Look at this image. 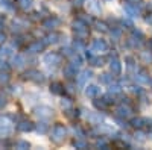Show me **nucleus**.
<instances>
[{
	"instance_id": "8fccbe9b",
	"label": "nucleus",
	"mask_w": 152,
	"mask_h": 150,
	"mask_svg": "<svg viewBox=\"0 0 152 150\" xmlns=\"http://www.w3.org/2000/svg\"><path fill=\"white\" fill-rule=\"evenodd\" d=\"M122 24H123V26H125V24H126V26H129L131 29L134 28V24H132V21H129V20H125V18L122 20Z\"/></svg>"
},
{
	"instance_id": "ddd939ff",
	"label": "nucleus",
	"mask_w": 152,
	"mask_h": 150,
	"mask_svg": "<svg viewBox=\"0 0 152 150\" xmlns=\"http://www.w3.org/2000/svg\"><path fill=\"white\" fill-rule=\"evenodd\" d=\"M61 24V20L56 18V17H49L43 21V28L47 29V30H55L58 26Z\"/></svg>"
},
{
	"instance_id": "4be33fe9",
	"label": "nucleus",
	"mask_w": 152,
	"mask_h": 150,
	"mask_svg": "<svg viewBox=\"0 0 152 150\" xmlns=\"http://www.w3.org/2000/svg\"><path fill=\"white\" fill-rule=\"evenodd\" d=\"M70 64H72L73 67H76V68H81V65L84 64V61H82V58H81V55H79L78 52H75V53L70 56Z\"/></svg>"
},
{
	"instance_id": "a18cd8bd",
	"label": "nucleus",
	"mask_w": 152,
	"mask_h": 150,
	"mask_svg": "<svg viewBox=\"0 0 152 150\" xmlns=\"http://www.w3.org/2000/svg\"><path fill=\"white\" fill-rule=\"evenodd\" d=\"M61 52H62V55H64V56L70 58V56L75 53V49H72V47H62V50H61Z\"/></svg>"
},
{
	"instance_id": "0eeeda50",
	"label": "nucleus",
	"mask_w": 152,
	"mask_h": 150,
	"mask_svg": "<svg viewBox=\"0 0 152 150\" xmlns=\"http://www.w3.org/2000/svg\"><path fill=\"white\" fill-rule=\"evenodd\" d=\"M24 79L26 80H32L35 83H43L44 82V74L38 70H28L24 73Z\"/></svg>"
},
{
	"instance_id": "a211bd4d",
	"label": "nucleus",
	"mask_w": 152,
	"mask_h": 150,
	"mask_svg": "<svg viewBox=\"0 0 152 150\" xmlns=\"http://www.w3.org/2000/svg\"><path fill=\"white\" fill-rule=\"evenodd\" d=\"M76 71H78V68L76 67H73L72 64H67L66 67H64V70H62V73H64V76L69 79V80H73V79H76Z\"/></svg>"
},
{
	"instance_id": "c85d7f7f",
	"label": "nucleus",
	"mask_w": 152,
	"mask_h": 150,
	"mask_svg": "<svg viewBox=\"0 0 152 150\" xmlns=\"http://www.w3.org/2000/svg\"><path fill=\"white\" fill-rule=\"evenodd\" d=\"M59 36H61L59 33H56V32H52V33H49V35L46 36L44 43H46V44H56V43L59 41V40H58Z\"/></svg>"
},
{
	"instance_id": "a878e982",
	"label": "nucleus",
	"mask_w": 152,
	"mask_h": 150,
	"mask_svg": "<svg viewBox=\"0 0 152 150\" xmlns=\"http://www.w3.org/2000/svg\"><path fill=\"white\" fill-rule=\"evenodd\" d=\"M131 124L135 128V129H142V128H145L146 126V118H143V117H137V118H132L131 120Z\"/></svg>"
},
{
	"instance_id": "f8f14e48",
	"label": "nucleus",
	"mask_w": 152,
	"mask_h": 150,
	"mask_svg": "<svg viewBox=\"0 0 152 150\" xmlns=\"http://www.w3.org/2000/svg\"><path fill=\"white\" fill-rule=\"evenodd\" d=\"M135 80L138 83H143V85H148V83L152 82V79L149 78V73L145 68H140V70L135 71Z\"/></svg>"
},
{
	"instance_id": "f257e3e1",
	"label": "nucleus",
	"mask_w": 152,
	"mask_h": 150,
	"mask_svg": "<svg viewBox=\"0 0 152 150\" xmlns=\"http://www.w3.org/2000/svg\"><path fill=\"white\" fill-rule=\"evenodd\" d=\"M66 136H67V128L61 123H56L52 129V132H50V140H52V143L62 144L66 141Z\"/></svg>"
},
{
	"instance_id": "6ab92c4d",
	"label": "nucleus",
	"mask_w": 152,
	"mask_h": 150,
	"mask_svg": "<svg viewBox=\"0 0 152 150\" xmlns=\"http://www.w3.org/2000/svg\"><path fill=\"white\" fill-rule=\"evenodd\" d=\"M105 58L104 56H100V55H93V56H90L88 58V64H91L93 67H102V65H105Z\"/></svg>"
},
{
	"instance_id": "b1692460",
	"label": "nucleus",
	"mask_w": 152,
	"mask_h": 150,
	"mask_svg": "<svg viewBox=\"0 0 152 150\" xmlns=\"http://www.w3.org/2000/svg\"><path fill=\"white\" fill-rule=\"evenodd\" d=\"M99 80H100V83H104V85H110L114 80V74L111 71L110 73H104V74H100V76H99Z\"/></svg>"
},
{
	"instance_id": "f704fd0d",
	"label": "nucleus",
	"mask_w": 152,
	"mask_h": 150,
	"mask_svg": "<svg viewBox=\"0 0 152 150\" xmlns=\"http://www.w3.org/2000/svg\"><path fill=\"white\" fill-rule=\"evenodd\" d=\"M94 147H96V149H104V150H107V149H110V144H108L107 140L100 138V140H97V141L94 143Z\"/></svg>"
},
{
	"instance_id": "f03ea898",
	"label": "nucleus",
	"mask_w": 152,
	"mask_h": 150,
	"mask_svg": "<svg viewBox=\"0 0 152 150\" xmlns=\"http://www.w3.org/2000/svg\"><path fill=\"white\" fill-rule=\"evenodd\" d=\"M72 29L76 35V38H81V40H87L88 36H90V30H88V24H85L82 20H75L72 23Z\"/></svg>"
},
{
	"instance_id": "de8ad7c7",
	"label": "nucleus",
	"mask_w": 152,
	"mask_h": 150,
	"mask_svg": "<svg viewBox=\"0 0 152 150\" xmlns=\"http://www.w3.org/2000/svg\"><path fill=\"white\" fill-rule=\"evenodd\" d=\"M9 65H8V62L5 59H0V71H8Z\"/></svg>"
},
{
	"instance_id": "c756f323",
	"label": "nucleus",
	"mask_w": 152,
	"mask_h": 150,
	"mask_svg": "<svg viewBox=\"0 0 152 150\" xmlns=\"http://www.w3.org/2000/svg\"><path fill=\"white\" fill-rule=\"evenodd\" d=\"M88 8H90V11L94 12V14H100V11H102V8L99 5V0H91V2L88 3Z\"/></svg>"
},
{
	"instance_id": "c03bdc74",
	"label": "nucleus",
	"mask_w": 152,
	"mask_h": 150,
	"mask_svg": "<svg viewBox=\"0 0 152 150\" xmlns=\"http://www.w3.org/2000/svg\"><path fill=\"white\" fill-rule=\"evenodd\" d=\"M132 36H135L138 40H145V33L140 29H135V28H132Z\"/></svg>"
},
{
	"instance_id": "2eb2a0df",
	"label": "nucleus",
	"mask_w": 152,
	"mask_h": 150,
	"mask_svg": "<svg viewBox=\"0 0 152 150\" xmlns=\"http://www.w3.org/2000/svg\"><path fill=\"white\" fill-rule=\"evenodd\" d=\"M34 128H35V124L29 120H21L20 123H17V130L20 132H31L34 130Z\"/></svg>"
},
{
	"instance_id": "473e14b6",
	"label": "nucleus",
	"mask_w": 152,
	"mask_h": 150,
	"mask_svg": "<svg viewBox=\"0 0 152 150\" xmlns=\"http://www.w3.org/2000/svg\"><path fill=\"white\" fill-rule=\"evenodd\" d=\"M140 58L143 59V62H146V64L152 62V50H145V52H142Z\"/></svg>"
},
{
	"instance_id": "4468645a",
	"label": "nucleus",
	"mask_w": 152,
	"mask_h": 150,
	"mask_svg": "<svg viewBox=\"0 0 152 150\" xmlns=\"http://www.w3.org/2000/svg\"><path fill=\"white\" fill-rule=\"evenodd\" d=\"M93 78V71L91 70H84L79 76H76V79H78V85L79 86H85L87 80H90Z\"/></svg>"
},
{
	"instance_id": "412c9836",
	"label": "nucleus",
	"mask_w": 152,
	"mask_h": 150,
	"mask_svg": "<svg viewBox=\"0 0 152 150\" xmlns=\"http://www.w3.org/2000/svg\"><path fill=\"white\" fill-rule=\"evenodd\" d=\"M46 46H47V44H46L44 41H35V43H32V44L28 47V50H29V53H38V52H41Z\"/></svg>"
},
{
	"instance_id": "f3484780",
	"label": "nucleus",
	"mask_w": 152,
	"mask_h": 150,
	"mask_svg": "<svg viewBox=\"0 0 152 150\" xmlns=\"http://www.w3.org/2000/svg\"><path fill=\"white\" fill-rule=\"evenodd\" d=\"M50 93L55 94V96H62L66 93V86L61 82H52L50 83Z\"/></svg>"
},
{
	"instance_id": "e433bc0d",
	"label": "nucleus",
	"mask_w": 152,
	"mask_h": 150,
	"mask_svg": "<svg viewBox=\"0 0 152 150\" xmlns=\"http://www.w3.org/2000/svg\"><path fill=\"white\" fill-rule=\"evenodd\" d=\"M73 49H75V52H82V50L85 49V46H84V40L78 38V40L73 43Z\"/></svg>"
},
{
	"instance_id": "3c124183",
	"label": "nucleus",
	"mask_w": 152,
	"mask_h": 150,
	"mask_svg": "<svg viewBox=\"0 0 152 150\" xmlns=\"http://www.w3.org/2000/svg\"><path fill=\"white\" fill-rule=\"evenodd\" d=\"M5 41H6V35H5L2 30H0V44H3Z\"/></svg>"
},
{
	"instance_id": "5fc2aeb1",
	"label": "nucleus",
	"mask_w": 152,
	"mask_h": 150,
	"mask_svg": "<svg viewBox=\"0 0 152 150\" xmlns=\"http://www.w3.org/2000/svg\"><path fill=\"white\" fill-rule=\"evenodd\" d=\"M126 2H129V3H135V5H137L138 2H140V0H126Z\"/></svg>"
},
{
	"instance_id": "a19ab883",
	"label": "nucleus",
	"mask_w": 152,
	"mask_h": 150,
	"mask_svg": "<svg viewBox=\"0 0 152 150\" xmlns=\"http://www.w3.org/2000/svg\"><path fill=\"white\" fill-rule=\"evenodd\" d=\"M0 5L8 11H14V5H12V0H0Z\"/></svg>"
},
{
	"instance_id": "393cba45",
	"label": "nucleus",
	"mask_w": 152,
	"mask_h": 150,
	"mask_svg": "<svg viewBox=\"0 0 152 150\" xmlns=\"http://www.w3.org/2000/svg\"><path fill=\"white\" fill-rule=\"evenodd\" d=\"M125 64H126V67H128L129 73L137 71V67H135V59H134L132 56H125Z\"/></svg>"
},
{
	"instance_id": "5701e85b",
	"label": "nucleus",
	"mask_w": 152,
	"mask_h": 150,
	"mask_svg": "<svg viewBox=\"0 0 152 150\" xmlns=\"http://www.w3.org/2000/svg\"><path fill=\"white\" fill-rule=\"evenodd\" d=\"M12 64H14L15 68H23L24 64H26V59H24V56H21V55H14L12 56Z\"/></svg>"
},
{
	"instance_id": "1a4fd4ad",
	"label": "nucleus",
	"mask_w": 152,
	"mask_h": 150,
	"mask_svg": "<svg viewBox=\"0 0 152 150\" xmlns=\"http://www.w3.org/2000/svg\"><path fill=\"white\" fill-rule=\"evenodd\" d=\"M110 70H111V73L114 74V76H119V74L122 73V64H120V59L117 58L116 53L110 56Z\"/></svg>"
},
{
	"instance_id": "c9c22d12",
	"label": "nucleus",
	"mask_w": 152,
	"mask_h": 150,
	"mask_svg": "<svg viewBox=\"0 0 152 150\" xmlns=\"http://www.w3.org/2000/svg\"><path fill=\"white\" fill-rule=\"evenodd\" d=\"M14 147L15 149H20V150H26V149L31 147V144L28 141H24V140H20V141H15L14 143Z\"/></svg>"
},
{
	"instance_id": "9b49d317",
	"label": "nucleus",
	"mask_w": 152,
	"mask_h": 150,
	"mask_svg": "<svg viewBox=\"0 0 152 150\" xmlns=\"http://www.w3.org/2000/svg\"><path fill=\"white\" fill-rule=\"evenodd\" d=\"M12 130V121L8 117H0V135H9Z\"/></svg>"
},
{
	"instance_id": "09e8293b",
	"label": "nucleus",
	"mask_w": 152,
	"mask_h": 150,
	"mask_svg": "<svg viewBox=\"0 0 152 150\" xmlns=\"http://www.w3.org/2000/svg\"><path fill=\"white\" fill-rule=\"evenodd\" d=\"M135 140H138V141H145V140H146V138H145V133H143L140 129L135 132Z\"/></svg>"
},
{
	"instance_id": "37998d69",
	"label": "nucleus",
	"mask_w": 152,
	"mask_h": 150,
	"mask_svg": "<svg viewBox=\"0 0 152 150\" xmlns=\"http://www.w3.org/2000/svg\"><path fill=\"white\" fill-rule=\"evenodd\" d=\"M66 117L67 118H75V117H79V111H73L72 108L66 109Z\"/></svg>"
},
{
	"instance_id": "58836bf2",
	"label": "nucleus",
	"mask_w": 152,
	"mask_h": 150,
	"mask_svg": "<svg viewBox=\"0 0 152 150\" xmlns=\"http://www.w3.org/2000/svg\"><path fill=\"white\" fill-rule=\"evenodd\" d=\"M14 52H12V47H2L0 49V56L6 58V56H12Z\"/></svg>"
},
{
	"instance_id": "20e7f679",
	"label": "nucleus",
	"mask_w": 152,
	"mask_h": 150,
	"mask_svg": "<svg viewBox=\"0 0 152 150\" xmlns=\"http://www.w3.org/2000/svg\"><path fill=\"white\" fill-rule=\"evenodd\" d=\"M34 115L38 117L40 120H50L55 115V112H53V109L50 106H44L43 105V106H37L34 109Z\"/></svg>"
},
{
	"instance_id": "6e6552de",
	"label": "nucleus",
	"mask_w": 152,
	"mask_h": 150,
	"mask_svg": "<svg viewBox=\"0 0 152 150\" xmlns=\"http://www.w3.org/2000/svg\"><path fill=\"white\" fill-rule=\"evenodd\" d=\"M132 115V108L129 106V103H122L120 106H117L116 109V117H120V118H129Z\"/></svg>"
},
{
	"instance_id": "864d4df0",
	"label": "nucleus",
	"mask_w": 152,
	"mask_h": 150,
	"mask_svg": "<svg viewBox=\"0 0 152 150\" xmlns=\"http://www.w3.org/2000/svg\"><path fill=\"white\" fill-rule=\"evenodd\" d=\"M5 105H6V100H5L3 97H0V108H3Z\"/></svg>"
},
{
	"instance_id": "603ef678",
	"label": "nucleus",
	"mask_w": 152,
	"mask_h": 150,
	"mask_svg": "<svg viewBox=\"0 0 152 150\" xmlns=\"http://www.w3.org/2000/svg\"><path fill=\"white\" fill-rule=\"evenodd\" d=\"M146 23H148V24H151V26H152V12L149 14V17L146 18Z\"/></svg>"
},
{
	"instance_id": "79ce46f5",
	"label": "nucleus",
	"mask_w": 152,
	"mask_h": 150,
	"mask_svg": "<svg viewBox=\"0 0 152 150\" xmlns=\"http://www.w3.org/2000/svg\"><path fill=\"white\" fill-rule=\"evenodd\" d=\"M8 82H9V74H8V71H0V83L6 85Z\"/></svg>"
},
{
	"instance_id": "72a5a7b5",
	"label": "nucleus",
	"mask_w": 152,
	"mask_h": 150,
	"mask_svg": "<svg viewBox=\"0 0 152 150\" xmlns=\"http://www.w3.org/2000/svg\"><path fill=\"white\" fill-rule=\"evenodd\" d=\"M73 147H76V149H87L88 147V144H87V141H84V138H78V140H73Z\"/></svg>"
},
{
	"instance_id": "2f4dec72",
	"label": "nucleus",
	"mask_w": 152,
	"mask_h": 150,
	"mask_svg": "<svg viewBox=\"0 0 152 150\" xmlns=\"http://www.w3.org/2000/svg\"><path fill=\"white\" fill-rule=\"evenodd\" d=\"M32 3H34V0H18V6L23 9V11H28L32 8Z\"/></svg>"
},
{
	"instance_id": "ea45409f",
	"label": "nucleus",
	"mask_w": 152,
	"mask_h": 150,
	"mask_svg": "<svg viewBox=\"0 0 152 150\" xmlns=\"http://www.w3.org/2000/svg\"><path fill=\"white\" fill-rule=\"evenodd\" d=\"M61 106L64 108V109H69V108H72V106H73L72 99H69V97H62V100H61Z\"/></svg>"
},
{
	"instance_id": "cd10ccee",
	"label": "nucleus",
	"mask_w": 152,
	"mask_h": 150,
	"mask_svg": "<svg viewBox=\"0 0 152 150\" xmlns=\"http://www.w3.org/2000/svg\"><path fill=\"white\" fill-rule=\"evenodd\" d=\"M94 24V26H96V30L97 32H102V33H107V32H110V26H108V24L105 23V21H94L93 23Z\"/></svg>"
},
{
	"instance_id": "bb28decb",
	"label": "nucleus",
	"mask_w": 152,
	"mask_h": 150,
	"mask_svg": "<svg viewBox=\"0 0 152 150\" xmlns=\"http://www.w3.org/2000/svg\"><path fill=\"white\" fill-rule=\"evenodd\" d=\"M49 130V123L47 120H40L37 123V132L38 133H46Z\"/></svg>"
},
{
	"instance_id": "4c0bfd02",
	"label": "nucleus",
	"mask_w": 152,
	"mask_h": 150,
	"mask_svg": "<svg viewBox=\"0 0 152 150\" xmlns=\"http://www.w3.org/2000/svg\"><path fill=\"white\" fill-rule=\"evenodd\" d=\"M128 90L132 93V94H137V96H142L145 91H143V88L142 86H138V85H129L128 86Z\"/></svg>"
},
{
	"instance_id": "7c9ffc66",
	"label": "nucleus",
	"mask_w": 152,
	"mask_h": 150,
	"mask_svg": "<svg viewBox=\"0 0 152 150\" xmlns=\"http://www.w3.org/2000/svg\"><path fill=\"white\" fill-rule=\"evenodd\" d=\"M108 93L116 96V94H120L122 93V86L117 85V83H110V88H108Z\"/></svg>"
},
{
	"instance_id": "49530a36",
	"label": "nucleus",
	"mask_w": 152,
	"mask_h": 150,
	"mask_svg": "<svg viewBox=\"0 0 152 150\" xmlns=\"http://www.w3.org/2000/svg\"><path fill=\"white\" fill-rule=\"evenodd\" d=\"M73 132H75V135H78V138H84V135H85V133H84V130H82V129H81L79 126H78V128L75 126Z\"/></svg>"
},
{
	"instance_id": "9d476101",
	"label": "nucleus",
	"mask_w": 152,
	"mask_h": 150,
	"mask_svg": "<svg viewBox=\"0 0 152 150\" xmlns=\"http://www.w3.org/2000/svg\"><path fill=\"white\" fill-rule=\"evenodd\" d=\"M87 114H85V118L87 121L90 123V124H100L104 121V115H100V112H91V111H85Z\"/></svg>"
},
{
	"instance_id": "423d86ee",
	"label": "nucleus",
	"mask_w": 152,
	"mask_h": 150,
	"mask_svg": "<svg viewBox=\"0 0 152 150\" xmlns=\"http://www.w3.org/2000/svg\"><path fill=\"white\" fill-rule=\"evenodd\" d=\"M108 49H110V46H108V43H107L105 40L97 38V40L93 41L90 50H91V52H94L96 55H99V53H105V52H108Z\"/></svg>"
},
{
	"instance_id": "7ed1b4c3",
	"label": "nucleus",
	"mask_w": 152,
	"mask_h": 150,
	"mask_svg": "<svg viewBox=\"0 0 152 150\" xmlns=\"http://www.w3.org/2000/svg\"><path fill=\"white\" fill-rule=\"evenodd\" d=\"M61 62H62V56L59 53H56V52H50V53L44 55V58H43V64L46 67H49V68L58 67Z\"/></svg>"
},
{
	"instance_id": "dca6fc26",
	"label": "nucleus",
	"mask_w": 152,
	"mask_h": 150,
	"mask_svg": "<svg viewBox=\"0 0 152 150\" xmlns=\"http://www.w3.org/2000/svg\"><path fill=\"white\" fill-rule=\"evenodd\" d=\"M123 9H125V12H126L129 17H138V14H140V11L137 9V5H135V3L126 2V3L123 5Z\"/></svg>"
},
{
	"instance_id": "aec40b11",
	"label": "nucleus",
	"mask_w": 152,
	"mask_h": 150,
	"mask_svg": "<svg viewBox=\"0 0 152 150\" xmlns=\"http://www.w3.org/2000/svg\"><path fill=\"white\" fill-rule=\"evenodd\" d=\"M100 94V88L97 85H88V86H85V96L87 97H91V99H94V97H97Z\"/></svg>"
},
{
	"instance_id": "39448f33",
	"label": "nucleus",
	"mask_w": 152,
	"mask_h": 150,
	"mask_svg": "<svg viewBox=\"0 0 152 150\" xmlns=\"http://www.w3.org/2000/svg\"><path fill=\"white\" fill-rule=\"evenodd\" d=\"M113 103H114V97L111 99V94H110V93H108V96H104V97H100V99H96L94 102H93L94 108H97L99 111H107Z\"/></svg>"
}]
</instances>
